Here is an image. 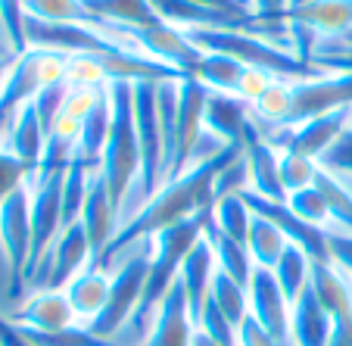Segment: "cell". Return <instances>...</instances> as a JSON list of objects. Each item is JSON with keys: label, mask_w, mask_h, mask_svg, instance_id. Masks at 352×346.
<instances>
[{"label": "cell", "mask_w": 352, "mask_h": 346, "mask_svg": "<svg viewBox=\"0 0 352 346\" xmlns=\"http://www.w3.org/2000/svg\"><path fill=\"white\" fill-rule=\"evenodd\" d=\"M240 156H243V140H240V144H228L225 150H219L215 156L190 166L178 181H172V184H162L153 200L146 203L128 225L119 228V234L113 237V244L107 246V253L100 256V262H97L100 272H109L128 250H134V246L144 244V240H153L156 234L166 231V228L212 213L215 181H219V175L225 172L234 160H240Z\"/></svg>", "instance_id": "1"}, {"label": "cell", "mask_w": 352, "mask_h": 346, "mask_svg": "<svg viewBox=\"0 0 352 346\" xmlns=\"http://www.w3.org/2000/svg\"><path fill=\"white\" fill-rule=\"evenodd\" d=\"M184 38L193 47H199L203 54H225L231 60L243 63L246 69H262V72L274 75V78L315 81L324 75V69L299 60L287 47L274 44L268 38H259V34L228 32V28H184Z\"/></svg>", "instance_id": "2"}, {"label": "cell", "mask_w": 352, "mask_h": 346, "mask_svg": "<svg viewBox=\"0 0 352 346\" xmlns=\"http://www.w3.org/2000/svg\"><path fill=\"white\" fill-rule=\"evenodd\" d=\"M109 94H113V128H109L107 150L100 160V178L107 184L122 221V209L131 200L134 184L140 181V144L138 128H134L131 81H109Z\"/></svg>", "instance_id": "3"}, {"label": "cell", "mask_w": 352, "mask_h": 346, "mask_svg": "<svg viewBox=\"0 0 352 346\" xmlns=\"http://www.w3.org/2000/svg\"><path fill=\"white\" fill-rule=\"evenodd\" d=\"M150 259H153V240H144V244L128 250L113 266L107 306L87 325V331L94 337L116 340L122 334V327L134 318V312L140 306V296H144V287H146V274H150Z\"/></svg>", "instance_id": "4"}, {"label": "cell", "mask_w": 352, "mask_h": 346, "mask_svg": "<svg viewBox=\"0 0 352 346\" xmlns=\"http://www.w3.org/2000/svg\"><path fill=\"white\" fill-rule=\"evenodd\" d=\"M69 54H56V50H38L28 47L25 54L13 60L7 72V81L0 87V134L7 131L13 116L19 113L25 103H32L41 91L66 81Z\"/></svg>", "instance_id": "5"}, {"label": "cell", "mask_w": 352, "mask_h": 346, "mask_svg": "<svg viewBox=\"0 0 352 346\" xmlns=\"http://www.w3.org/2000/svg\"><path fill=\"white\" fill-rule=\"evenodd\" d=\"M0 250L10 266V300L19 303L28 284V259H32V206L28 184L13 191L0 203Z\"/></svg>", "instance_id": "6"}, {"label": "cell", "mask_w": 352, "mask_h": 346, "mask_svg": "<svg viewBox=\"0 0 352 346\" xmlns=\"http://www.w3.org/2000/svg\"><path fill=\"white\" fill-rule=\"evenodd\" d=\"M206 100L209 87L197 81L193 75H184L178 81V122H175V153L168 166L166 184L178 181L187 169L197 162L199 144L206 138Z\"/></svg>", "instance_id": "7"}, {"label": "cell", "mask_w": 352, "mask_h": 346, "mask_svg": "<svg viewBox=\"0 0 352 346\" xmlns=\"http://www.w3.org/2000/svg\"><path fill=\"white\" fill-rule=\"evenodd\" d=\"M63 181L66 172H47L28 184V206H32V259H28V284L47 253L54 250L56 237L63 234Z\"/></svg>", "instance_id": "8"}, {"label": "cell", "mask_w": 352, "mask_h": 346, "mask_svg": "<svg viewBox=\"0 0 352 346\" xmlns=\"http://www.w3.org/2000/svg\"><path fill=\"white\" fill-rule=\"evenodd\" d=\"M349 128H352V109H337V113L315 116V119L302 122L296 128H278V131H262V134H265L268 144L284 150V153H299L321 162Z\"/></svg>", "instance_id": "9"}, {"label": "cell", "mask_w": 352, "mask_h": 346, "mask_svg": "<svg viewBox=\"0 0 352 346\" xmlns=\"http://www.w3.org/2000/svg\"><path fill=\"white\" fill-rule=\"evenodd\" d=\"M94 266V250L87 240L81 221L63 228V234L56 237L54 250L47 253V259L41 262V268L34 272L32 284H38L41 290H66L81 272Z\"/></svg>", "instance_id": "10"}, {"label": "cell", "mask_w": 352, "mask_h": 346, "mask_svg": "<svg viewBox=\"0 0 352 346\" xmlns=\"http://www.w3.org/2000/svg\"><path fill=\"white\" fill-rule=\"evenodd\" d=\"M243 200L250 203V209H253L256 215H262V219L272 221L290 244H296L312 262H324V266H331L324 228L309 225V221H302L299 215H293L287 203H274V200H265V197H256L253 191H243Z\"/></svg>", "instance_id": "11"}, {"label": "cell", "mask_w": 352, "mask_h": 346, "mask_svg": "<svg viewBox=\"0 0 352 346\" xmlns=\"http://www.w3.org/2000/svg\"><path fill=\"white\" fill-rule=\"evenodd\" d=\"M337 109H352V72L321 75L315 81L293 85V122L290 128Z\"/></svg>", "instance_id": "12"}, {"label": "cell", "mask_w": 352, "mask_h": 346, "mask_svg": "<svg viewBox=\"0 0 352 346\" xmlns=\"http://www.w3.org/2000/svg\"><path fill=\"white\" fill-rule=\"evenodd\" d=\"M243 162L246 175H250V187L256 197H265L274 203H287V191L280 181V153L278 147H272L265 140V134L256 128V122H250L243 131Z\"/></svg>", "instance_id": "13"}, {"label": "cell", "mask_w": 352, "mask_h": 346, "mask_svg": "<svg viewBox=\"0 0 352 346\" xmlns=\"http://www.w3.org/2000/svg\"><path fill=\"white\" fill-rule=\"evenodd\" d=\"M246 296H250V315L280 346H290V300L284 296L272 268H256L246 287Z\"/></svg>", "instance_id": "14"}, {"label": "cell", "mask_w": 352, "mask_h": 346, "mask_svg": "<svg viewBox=\"0 0 352 346\" xmlns=\"http://www.w3.org/2000/svg\"><path fill=\"white\" fill-rule=\"evenodd\" d=\"M13 325L34 334H66L81 327L66 290H38L13 312Z\"/></svg>", "instance_id": "15"}, {"label": "cell", "mask_w": 352, "mask_h": 346, "mask_svg": "<svg viewBox=\"0 0 352 346\" xmlns=\"http://www.w3.org/2000/svg\"><path fill=\"white\" fill-rule=\"evenodd\" d=\"M78 221H81V228H85L87 240H91V250H94L91 268H97L100 256L107 253V246L113 244V237L122 228L119 209H116V203H113V197H109L103 178H100V172H94V178H91V187H87V197H85Z\"/></svg>", "instance_id": "16"}, {"label": "cell", "mask_w": 352, "mask_h": 346, "mask_svg": "<svg viewBox=\"0 0 352 346\" xmlns=\"http://www.w3.org/2000/svg\"><path fill=\"white\" fill-rule=\"evenodd\" d=\"M193 334H197V325H193L190 306H187L184 287L181 281H175V287L162 296L150 334L140 346H193Z\"/></svg>", "instance_id": "17"}, {"label": "cell", "mask_w": 352, "mask_h": 346, "mask_svg": "<svg viewBox=\"0 0 352 346\" xmlns=\"http://www.w3.org/2000/svg\"><path fill=\"white\" fill-rule=\"evenodd\" d=\"M0 147H7L10 153L28 169V184H32L41 169V160H44V150H47V131L41 125L38 113H34V103H25L13 116L7 131L0 134Z\"/></svg>", "instance_id": "18"}, {"label": "cell", "mask_w": 352, "mask_h": 346, "mask_svg": "<svg viewBox=\"0 0 352 346\" xmlns=\"http://www.w3.org/2000/svg\"><path fill=\"white\" fill-rule=\"evenodd\" d=\"M219 272L215 266V253H212V244L206 240V234L190 246V253L184 256L181 262V287H184V296H187V306H190V315H193V325H197L199 312L206 306L209 300V290H212V278Z\"/></svg>", "instance_id": "19"}, {"label": "cell", "mask_w": 352, "mask_h": 346, "mask_svg": "<svg viewBox=\"0 0 352 346\" xmlns=\"http://www.w3.org/2000/svg\"><path fill=\"white\" fill-rule=\"evenodd\" d=\"M331 331L333 318L309 284L290 306V346H327Z\"/></svg>", "instance_id": "20"}, {"label": "cell", "mask_w": 352, "mask_h": 346, "mask_svg": "<svg viewBox=\"0 0 352 346\" xmlns=\"http://www.w3.org/2000/svg\"><path fill=\"white\" fill-rule=\"evenodd\" d=\"M109 128H113V94H109V85H103L97 94V100H94V107L87 109L85 122H81L75 160H81L85 166L100 172V160H103V150H107Z\"/></svg>", "instance_id": "21"}, {"label": "cell", "mask_w": 352, "mask_h": 346, "mask_svg": "<svg viewBox=\"0 0 352 346\" xmlns=\"http://www.w3.org/2000/svg\"><path fill=\"white\" fill-rule=\"evenodd\" d=\"M250 122H253V107L243 97L225 94V91H209V100H206V131L209 134H215L225 144H240Z\"/></svg>", "instance_id": "22"}, {"label": "cell", "mask_w": 352, "mask_h": 346, "mask_svg": "<svg viewBox=\"0 0 352 346\" xmlns=\"http://www.w3.org/2000/svg\"><path fill=\"white\" fill-rule=\"evenodd\" d=\"M284 22L309 28L318 38H340L352 28V0H312L306 7L287 10Z\"/></svg>", "instance_id": "23"}, {"label": "cell", "mask_w": 352, "mask_h": 346, "mask_svg": "<svg viewBox=\"0 0 352 346\" xmlns=\"http://www.w3.org/2000/svg\"><path fill=\"white\" fill-rule=\"evenodd\" d=\"M66 296H69V303H72L78 321L87 327L100 312H103V306H107L109 272H100V268H87V272H81L78 278L66 287Z\"/></svg>", "instance_id": "24"}, {"label": "cell", "mask_w": 352, "mask_h": 346, "mask_svg": "<svg viewBox=\"0 0 352 346\" xmlns=\"http://www.w3.org/2000/svg\"><path fill=\"white\" fill-rule=\"evenodd\" d=\"M206 240L212 244V253H215V266H219V272H225L228 278L237 281L240 287H250V278H253L256 266H253V256H250L246 244H240V240L221 234L219 228L212 225V219H209V225H206Z\"/></svg>", "instance_id": "25"}, {"label": "cell", "mask_w": 352, "mask_h": 346, "mask_svg": "<svg viewBox=\"0 0 352 346\" xmlns=\"http://www.w3.org/2000/svg\"><path fill=\"white\" fill-rule=\"evenodd\" d=\"M85 10L97 19L125 28H150L162 22V16L153 10L150 0H85Z\"/></svg>", "instance_id": "26"}, {"label": "cell", "mask_w": 352, "mask_h": 346, "mask_svg": "<svg viewBox=\"0 0 352 346\" xmlns=\"http://www.w3.org/2000/svg\"><path fill=\"white\" fill-rule=\"evenodd\" d=\"M253 219L256 215L250 209V203L243 200V193H225L212 206V225L228 237L240 240V244H246V237H250Z\"/></svg>", "instance_id": "27"}, {"label": "cell", "mask_w": 352, "mask_h": 346, "mask_svg": "<svg viewBox=\"0 0 352 346\" xmlns=\"http://www.w3.org/2000/svg\"><path fill=\"white\" fill-rule=\"evenodd\" d=\"M246 66L225 54H203V60L193 69V78L203 81L209 91H225V94H237L240 78H243Z\"/></svg>", "instance_id": "28"}, {"label": "cell", "mask_w": 352, "mask_h": 346, "mask_svg": "<svg viewBox=\"0 0 352 346\" xmlns=\"http://www.w3.org/2000/svg\"><path fill=\"white\" fill-rule=\"evenodd\" d=\"M274 278H278L280 290H284V296L290 300V306L296 303V296L309 287V281H312V259H309L302 250H299L296 244H287V250L280 253L278 266L272 268Z\"/></svg>", "instance_id": "29"}, {"label": "cell", "mask_w": 352, "mask_h": 346, "mask_svg": "<svg viewBox=\"0 0 352 346\" xmlns=\"http://www.w3.org/2000/svg\"><path fill=\"white\" fill-rule=\"evenodd\" d=\"M287 244H290V240H287L272 221L262 219V215H256L253 228H250V237H246V250H250V256H253L256 268H274L278 259H280V253L287 250Z\"/></svg>", "instance_id": "30"}, {"label": "cell", "mask_w": 352, "mask_h": 346, "mask_svg": "<svg viewBox=\"0 0 352 346\" xmlns=\"http://www.w3.org/2000/svg\"><path fill=\"white\" fill-rule=\"evenodd\" d=\"M315 187H318L321 197H324L327 215H331V221L340 228V234H352V191H349V184H343L333 172L321 169L318 178H315Z\"/></svg>", "instance_id": "31"}, {"label": "cell", "mask_w": 352, "mask_h": 346, "mask_svg": "<svg viewBox=\"0 0 352 346\" xmlns=\"http://www.w3.org/2000/svg\"><path fill=\"white\" fill-rule=\"evenodd\" d=\"M28 19L63 22V25H94L97 16L85 10V0H22Z\"/></svg>", "instance_id": "32"}, {"label": "cell", "mask_w": 352, "mask_h": 346, "mask_svg": "<svg viewBox=\"0 0 352 346\" xmlns=\"http://www.w3.org/2000/svg\"><path fill=\"white\" fill-rule=\"evenodd\" d=\"M209 300L221 309V315H225L234 327H240V321L250 315V296H246V287H240L237 281H231L225 272H215Z\"/></svg>", "instance_id": "33"}, {"label": "cell", "mask_w": 352, "mask_h": 346, "mask_svg": "<svg viewBox=\"0 0 352 346\" xmlns=\"http://www.w3.org/2000/svg\"><path fill=\"white\" fill-rule=\"evenodd\" d=\"M321 172V162L309 160V156H299V153H280V181H284V191L287 197L302 187H312L315 178Z\"/></svg>", "instance_id": "34"}, {"label": "cell", "mask_w": 352, "mask_h": 346, "mask_svg": "<svg viewBox=\"0 0 352 346\" xmlns=\"http://www.w3.org/2000/svg\"><path fill=\"white\" fill-rule=\"evenodd\" d=\"M287 206H290L293 215H299V219L309 221V225L324 228L327 221H331V215H327V203H324V197H321V191L315 184L290 193V197H287Z\"/></svg>", "instance_id": "35"}, {"label": "cell", "mask_w": 352, "mask_h": 346, "mask_svg": "<svg viewBox=\"0 0 352 346\" xmlns=\"http://www.w3.org/2000/svg\"><path fill=\"white\" fill-rule=\"evenodd\" d=\"M197 331L206 334V337L212 340V343H219V346H240L237 343V327L221 315V309L215 306L212 300H206V306H203V312H199Z\"/></svg>", "instance_id": "36"}, {"label": "cell", "mask_w": 352, "mask_h": 346, "mask_svg": "<svg viewBox=\"0 0 352 346\" xmlns=\"http://www.w3.org/2000/svg\"><path fill=\"white\" fill-rule=\"evenodd\" d=\"M0 22L7 32V44L16 56L28 50L25 41V3L22 0H0Z\"/></svg>", "instance_id": "37"}, {"label": "cell", "mask_w": 352, "mask_h": 346, "mask_svg": "<svg viewBox=\"0 0 352 346\" xmlns=\"http://www.w3.org/2000/svg\"><path fill=\"white\" fill-rule=\"evenodd\" d=\"M22 184H28V169L10 153L7 147H0V203L13 191H19Z\"/></svg>", "instance_id": "38"}, {"label": "cell", "mask_w": 352, "mask_h": 346, "mask_svg": "<svg viewBox=\"0 0 352 346\" xmlns=\"http://www.w3.org/2000/svg\"><path fill=\"white\" fill-rule=\"evenodd\" d=\"M327 253H331V266L352 284V234L327 231Z\"/></svg>", "instance_id": "39"}, {"label": "cell", "mask_w": 352, "mask_h": 346, "mask_svg": "<svg viewBox=\"0 0 352 346\" xmlns=\"http://www.w3.org/2000/svg\"><path fill=\"white\" fill-rule=\"evenodd\" d=\"M321 169L333 172L337 178H349L352 181V131H346L343 138H340V144L333 147L324 160H321Z\"/></svg>", "instance_id": "40"}, {"label": "cell", "mask_w": 352, "mask_h": 346, "mask_svg": "<svg viewBox=\"0 0 352 346\" xmlns=\"http://www.w3.org/2000/svg\"><path fill=\"white\" fill-rule=\"evenodd\" d=\"M193 7H203L209 13H221V16H234V19H253V7L250 0H187Z\"/></svg>", "instance_id": "41"}, {"label": "cell", "mask_w": 352, "mask_h": 346, "mask_svg": "<svg viewBox=\"0 0 352 346\" xmlns=\"http://www.w3.org/2000/svg\"><path fill=\"white\" fill-rule=\"evenodd\" d=\"M237 343H240V346H280L278 340H274L272 334H268L265 327H262L259 321L253 318V315H246V318L240 321V327H237Z\"/></svg>", "instance_id": "42"}, {"label": "cell", "mask_w": 352, "mask_h": 346, "mask_svg": "<svg viewBox=\"0 0 352 346\" xmlns=\"http://www.w3.org/2000/svg\"><path fill=\"white\" fill-rule=\"evenodd\" d=\"M250 7L265 22H284V13H287V7H290V0H250Z\"/></svg>", "instance_id": "43"}, {"label": "cell", "mask_w": 352, "mask_h": 346, "mask_svg": "<svg viewBox=\"0 0 352 346\" xmlns=\"http://www.w3.org/2000/svg\"><path fill=\"white\" fill-rule=\"evenodd\" d=\"M337 54H352V28L346 34H340V38H321L312 60L315 56H337Z\"/></svg>", "instance_id": "44"}, {"label": "cell", "mask_w": 352, "mask_h": 346, "mask_svg": "<svg viewBox=\"0 0 352 346\" xmlns=\"http://www.w3.org/2000/svg\"><path fill=\"white\" fill-rule=\"evenodd\" d=\"M0 346H34V343L13 325V321L0 315Z\"/></svg>", "instance_id": "45"}, {"label": "cell", "mask_w": 352, "mask_h": 346, "mask_svg": "<svg viewBox=\"0 0 352 346\" xmlns=\"http://www.w3.org/2000/svg\"><path fill=\"white\" fill-rule=\"evenodd\" d=\"M312 66L318 69H333V72H352V54H337V56H315Z\"/></svg>", "instance_id": "46"}, {"label": "cell", "mask_w": 352, "mask_h": 346, "mask_svg": "<svg viewBox=\"0 0 352 346\" xmlns=\"http://www.w3.org/2000/svg\"><path fill=\"white\" fill-rule=\"evenodd\" d=\"M10 66H13V60H7V56H0V87H3V81H7Z\"/></svg>", "instance_id": "47"}, {"label": "cell", "mask_w": 352, "mask_h": 346, "mask_svg": "<svg viewBox=\"0 0 352 346\" xmlns=\"http://www.w3.org/2000/svg\"><path fill=\"white\" fill-rule=\"evenodd\" d=\"M193 346H219V343H212V340H209L206 334H199V331H197V334H193Z\"/></svg>", "instance_id": "48"}, {"label": "cell", "mask_w": 352, "mask_h": 346, "mask_svg": "<svg viewBox=\"0 0 352 346\" xmlns=\"http://www.w3.org/2000/svg\"><path fill=\"white\" fill-rule=\"evenodd\" d=\"M0 56H7V60H16V54L7 47V41H3V38H0Z\"/></svg>", "instance_id": "49"}, {"label": "cell", "mask_w": 352, "mask_h": 346, "mask_svg": "<svg viewBox=\"0 0 352 346\" xmlns=\"http://www.w3.org/2000/svg\"><path fill=\"white\" fill-rule=\"evenodd\" d=\"M306 3H312V0H290V7H287V10H296V7H306Z\"/></svg>", "instance_id": "50"}, {"label": "cell", "mask_w": 352, "mask_h": 346, "mask_svg": "<svg viewBox=\"0 0 352 346\" xmlns=\"http://www.w3.org/2000/svg\"><path fill=\"white\" fill-rule=\"evenodd\" d=\"M349 131H352V128H349Z\"/></svg>", "instance_id": "51"}]
</instances>
